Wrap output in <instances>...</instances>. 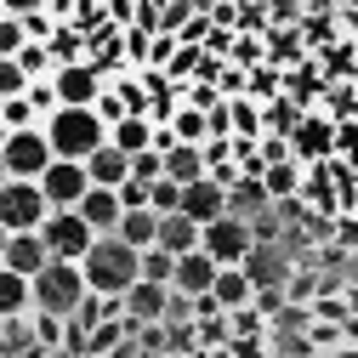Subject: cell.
<instances>
[{
	"instance_id": "18",
	"label": "cell",
	"mask_w": 358,
	"mask_h": 358,
	"mask_svg": "<svg viewBox=\"0 0 358 358\" xmlns=\"http://www.w3.org/2000/svg\"><path fill=\"white\" fill-rule=\"evenodd\" d=\"M85 171H92V188H114V194H120V188L131 182V159H125L114 143H108L103 154H92V159H85Z\"/></svg>"
},
{
	"instance_id": "9",
	"label": "cell",
	"mask_w": 358,
	"mask_h": 358,
	"mask_svg": "<svg viewBox=\"0 0 358 358\" xmlns=\"http://www.w3.org/2000/svg\"><path fill=\"white\" fill-rule=\"evenodd\" d=\"M46 199H52V210H80L85 205V194H92V171L85 165H74V159H57L52 171H46Z\"/></svg>"
},
{
	"instance_id": "26",
	"label": "cell",
	"mask_w": 358,
	"mask_h": 358,
	"mask_svg": "<svg viewBox=\"0 0 358 358\" xmlns=\"http://www.w3.org/2000/svg\"><path fill=\"white\" fill-rule=\"evenodd\" d=\"M313 290H319V279H313V273H296L285 296H290V301H301V296H313Z\"/></svg>"
},
{
	"instance_id": "16",
	"label": "cell",
	"mask_w": 358,
	"mask_h": 358,
	"mask_svg": "<svg viewBox=\"0 0 358 358\" xmlns=\"http://www.w3.org/2000/svg\"><path fill=\"white\" fill-rule=\"evenodd\" d=\"M210 301L228 313H245V307H256V285H250V273L245 267H222V279H216V290H210Z\"/></svg>"
},
{
	"instance_id": "14",
	"label": "cell",
	"mask_w": 358,
	"mask_h": 358,
	"mask_svg": "<svg viewBox=\"0 0 358 358\" xmlns=\"http://www.w3.org/2000/svg\"><path fill=\"white\" fill-rule=\"evenodd\" d=\"M80 216L92 222L97 239H114L120 222H125V199H120L114 188H92V194H85V205H80Z\"/></svg>"
},
{
	"instance_id": "13",
	"label": "cell",
	"mask_w": 358,
	"mask_h": 358,
	"mask_svg": "<svg viewBox=\"0 0 358 358\" xmlns=\"http://www.w3.org/2000/svg\"><path fill=\"white\" fill-rule=\"evenodd\" d=\"M216 279H222V267H216L205 250H194V256L176 262V296H188V301H205V296L216 290Z\"/></svg>"
},
{
	"instance_id": "23",
	"label": "cell",
	"mask_w": 358,
	"mask_h": 358,
	"mask_svg": "<svg viewBox=\"0 0 358 358\" xmlns=\"http://www.w3.org/2000/svg\"><path fill=\"white\" fill-rule=\"evenodd\" d=\"M262 182H267V199H290L301 188V176H296V165H273V171H262Z\"/></svg>"
},
{
	"instance_id": "24",
	"label": "cell",
	"mask_w": 358,
	"mask_h": 358,
	"mask_svg": "<svg viewBox=\"0 0 358 358\" xmlns=\"http://www.w3.org/2000/svg\"><path fill=\"white\" fill-rule=\"evenodd\" d=\"M250 234H256V245H273V239H279V210H262V216L250 222Z\"/></svg>"
},
{
	"instance_id": "5",
	"label": "cell",
	"mask_w": 358,
	"mask_h": 358,
	"mask_svg": "<svg viewBox=\"0 0 358 358\" xmlns=\"http://www.w3.org/2000/svg\"><path fill=\"white\" fill-rule=\"evenodd\" d=\"M52 222V199L40 182H0V228L6 234H40Z\"/></svg>"
},
{
	"instance_id": "1",
	"label": "cell",
	"mask_w": 358,
	"mask_h": 358,
	"mask_svg": "<svg viewBox=\"0 0 358 358\" xmlns=\"http://www.w3.org/2000/svg\"><path fill=\"white\" fill-rule=\"evenodd\" d=\"M85 285H92L97 296L125 301L143 285V250H131L125 239H97V250L85 256Z\"/></svg>"
},
{
	"instance_id": "2",
	"label": "cell",
	"mask_w": 358,
	"mask_h": 358,
	"mask_svg": "<svg viewBox=\"0 0 358 358\" xmlns=\"http://www.w3.org/2000/svg\"><path fill=\"white\" fill-rule=\"evenodd\" d=\"M46 137H52L57 159L85 165L92 154H103V148H108L114 131L103 125V114H97V108H63V114H52V120H46Z\"/></svg>"
},
{
	"instance_id": "20",
	"label": "cell",
	"mask_w": 358,
	"mask_h": 358,
	"mask_svg": "<svg viewBox=\"0 0 358 358\" xmlns=\"http://www.w3.org/2000/svg\"><path fill=\"white\" fill-rule=\"evenodd\" d=\"M228 205H234V216H245V222H256L262 210H273L262 176H245V182H234V188H228Z\"/></svg>"
},
{
	"instance_id": "8",
	"label": "cell",
	"mask_w": 358,
	"mask_h": 358,
	"mask_svg": "<svg viewBox=\"0 0 358 358\" xmlns=\"http://www.w3.org/2000/svg\"><path fill=\"white\" fill-rule=\"evenodd\" d=\"M52 267V250L40 234H6L0 239V273H17V279H40Z\"/></svg>"
},
{
	"instance_id": "19",
	"label": "cell",
	"mask_w": 358,
	"mask_h": 358,
	"mask_svg": "<svg viewBox=\"0 0 358 358\" xmlns=\"http://www.w3.org/2000/svg\"><path fill=\"white\" fill-rule=\"evenodd\" d=\"M159 228H165V216H154V210H131V216L120 222V234H114V239H125L131 250H143V256H148V250H159Z\"/></svg>"
},
{
	"instance_id": "4",
	"label": "cell",
	"mask_w": 358,
	"mask_h": 358,
	"mask_svg": "<svg viewBox=\"0 0 358 358\" xmlns=\"http://www.w3.org/2000/svg\"><path fill=\"white\" fill-rule=\"evenodd\" d=\"M85 296H92V285H85V267L74 262H52L34 279V313H52V319H74Z\"/></svg>"
},
{
	"instance_id": "15",
	"label": "cell",
	"mask_w": 358,
	"mask_h": 358,
	"mask_svg": "<svg viewBox=\"0 0 358 358\" xmlns=\"http://www.w3.org/2000/svg\"><path fill=\"white\" fill-rule=\"evenodd\" d=\"M125 159H143V154H154L159 148V125H154V114H131V120H120L114 125V137H108Z\"/></svg>"
},
{
	"instance_id": "17",
	"label": "cell",
	"mask_w": 358,
	"mask_h": 358,
	"mask_svg": "<svg viewBox=\"0 0 358 358\" xmlns=\"http://www.w3.org/2000/svg\"><path fill=\"white\" fill-rule=\"evenodd\" d=\"M159 250H171L176 262H182V256L205 250V228H199V222H188V216H165V228H159Z\"/></svg>"
},
{
	"instance_id": "22",
	"label": "cell",
	"mask_w": 358,
	"mask_h": 358,
	"mask_svg": "<svg viewBox=\"0 0 358 358\" xmlns=\"http://www.w3.org/2000/svg\"><path fill=\"white\" fill-rule=\"evenodd\" d=\"M143 279L176 290V256H171V250H148V256H143Z\"/></svg>"
},
{
	"instance_id": "6",
	"label": "cell",
	"mask_w": 358,
	"mask_h": 358,
	"mask_svg": "<svg viewBox=\"0 0 358 358\" xmlns=\"http://www.w3.org/2000/svg\"><path fill=\"white\" fill-rule=\"evenodd\" d=\"M40 239H46L52 262H74V267H85V256L97 250V234H92V222H85L80 210H52V222L40 228Z\"/></svg>"
},
{
	"instance_id": "3",
	"label": "cell",
	"mask_w": 358,
	"mask_h": 358,
	"mask_svg": "<svg viewBox=\"0 0 358 358\" xmlns=\"http://www.w3.org/2000/svg\"><path fill=\"white\" fill-rule=\"evenodd\" d=\"M52 165H57V148L46 137V125L0 137V182H46Z\"/></svg>"
},
{
	"instance_id": "11",
	"label": "cell",
	"mask_w": 358,
	"mask_h": 358,
	"mask_svg": "<svg viewBox=\"0 0 358 358\" xmlns=\"http://www.w3.org/2000/svg\"><path fill=\"white\" fill-rule=\"evenodd\" d=\"M171 307H176V290H165V285H137L125 296V319L131 324H171Z\"/></svg>"
},
{
	"instance_id": "27",
	"label": "cell",
	"mask_w": 358,
	"mask_h": 358,
	"mask_svg": "<svg viewBox=\"0 0 358 358\" xmlns=\"http://www.w3.org/2000/svg\"><path fill=\"white\" fill-rule=\"evenodd\" d=\"M336 358H358V341H347V347H336Z\"/></svg>"
},
{
	"instance_id": "12",
	"label": "cell",
	"mask_w": 358,
	"mask_h": 358,
	"mask_svg": "<svg viewBox=\"0 0 358 358\" xmlns=\"http://www.w3.org/2000/svg\"><path fill=\"white\" fill-rule=\"evenodd\" d=\"M245 273H250L256 296H262V290H290V262H285L279 245H256L250 262H245Z\"/></svg>"
},
{
	"instance_id": "7",
	"label": "cell",
	"mask_w": 358,
	"mask_h": 358,
	"mask_svg": "<svg viewBox=\"0 0 358 358\" xmlns=\"http://www.w3.org/2000/svg\"><path fill=\"white\" fill-rule=\"evenodd\" d=\"M250 250H256V234H250L245 216H222V222L205 228V256H210L216 267H245Z\"/></svg>"
},
{
	"instance_id": "25",
	"label": "cell",
	"mask_w": 358,
	"mask_h": 358,
	"mask_svg": "<svg viewBox=\"0 0 358 358\" xmlns=\"http://www.w3.org/2000/svg\"><path fill=\"white\" fill-rule=\"evenodd\" d=\"M285 301H290L285 290H262L256 296V313H262V319H273V313H285Z\"/></svg>"
},
{
	"instance_id": "21",
	"label": "cell",
	"mask_w": 358,
	"mask_h": 358,
	"mask_svg": "<svg viewBox=\"0 0 358 358\" xmlns=\"http://www.w3.org/2000/svg\"><path fill=\"white\" fill-rule=\"evenodd\" d=\"M0 313L6 319H34V279L0 273Z\"/></svg>"
},
{
	"instance_id": "10",
	"label": "cell",
	"mask_w": 358,
	"mask_h": 358,
	"mask_svg": "<svg viewBox=\"0 0 358 358\" xmlns=\"http://www.w3.org/2000/svg\"><path fill=\"white\" fill-rule=\"evenodd\" d=\"M182 216H188V222H199V228H210V222H222V216H234L228 188H222L216 176H205V182L182 188Z\"/></svg>"
}]
</instances>
